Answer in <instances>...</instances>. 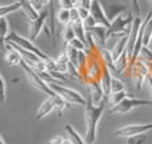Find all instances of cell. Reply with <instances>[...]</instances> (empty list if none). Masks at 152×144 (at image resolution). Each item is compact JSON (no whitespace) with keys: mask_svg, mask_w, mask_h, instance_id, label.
<instances>
[{"mask_svg":"<svg viewBox=\"0 0 152 144\" xmlns=\"http://www.w3.org/2000/svg\"><path fill=\"white\" fill-rule=\"evenodd\" d=\"M147 47H148V50H150L151 52H152V37L150 39V43H148V45H147Z\"/></svg>","mask_w":152,"mask_h":144,"instance_id":"obj_37","label":"cell"},{"mask_svg":"<svg viewBox=\"0 0 152 144\" xmlns=\"http://www.w3.org/2000/svg\"><path fill=\"white\" fill-rule=\"evenodd\" d=\"M152 129V123L147 124H128V126H124L121 128H118L113 135L118 137H131V136H137V135H143L145 132L151 131Z\"/></svg>","mask_w":152,"mask_h":144,"instance_id":"obj_7","label":"cell"},{"mask_svg":"<svg viewBox=\"0 0 152 144\" xmlns=\"http://www.w3.org/2000/svg\"><path fill=\"white\" fill-rule=\"evenodd\" d=\"M20 66L23 67L24 72H26V75H27V79L29 80V83H31L32 87H35L37 91L43 92V94H45L47 96H50V97H56V96H58V94H56V92L51 88L50 84H48L47 81H45L44 79L39 75V73L35 71V69L32 68L28 63H26V61H24V59H23V61H21Z\"/></svg>","mask_w":152,"mask_h":144,"instance_id":"obj_3","label":"cell"},{"mask_svg":"<svg viewBox=\"0 0 152 144\" xmlns=\"http://www.w3.org/2000/svg\"><path fill=\"white\" fill-rule=\"evenodd\" d=\"M47 144H50V143H47Z\"/></svg>","mask_w":152,"mask_h":144,"instance_id":"obj_41","label":"cell"},{"mask_svg":"<svg viewBox=\"0 0 152 144\" xmlns=\"http://www.w3.org/2000/svg\"><path fill=\"white\" fill-rule=\"evenodd\" d=\"M88 88H89V94H91V102L94 104H100L104 97V92L103 88L100 86V81H88Z\"/></svg>","mask_w":152,"mask_h":144,"instance_id":"obj_13","label":"cell"},{"mask_svg":"<svg viewBox=\"0 0 152 144\" xmlns=\"http://www.w3.org/2000/svg\"><path fill=\"white\" fill-rule=\"evenodd\" d=\"M56 19L60 24L63 26H68L71 24V10H66V8H60L56 13Z\"/></svg>","mask_w":152,"mask_h":144,"instance_id":"obj_22","label":"cell"},{"mask_svg":"<svg viewBox=\"0 0 152 144\" xmlns=\"http://www.w3.org/2000/svg\"><path fill=\"white\" fill-rule=\"evenodd\" d=\"M50 1H51V0H42V4H43V7H44V5H47Z\"/></svg>","mask_w":152,"mask_h":144,"instance_id":"obj_38","label":"cell"},{"mask_svg":"<svg viewBox=\"0 0 152 144\" xmlns=\"http://www.w3.org/2000/svg\"><path fill=\"white\" fill-rule=\"evenodd\" d=\"M4 59L5 61H7V64L10 67H16V66H20L21 61H23V58H21V55L18 52V51L15 50V48L12 47V45L10 44V43L5 42L4 44Z\"/></svg>","mask_w":152,"mask_h":144,"instance_id":"obj_11","label":"cell"},{"mask_svg":"<svg viewBox=\"0 0 152 144\" xmlns=\"http://www.w3.org/2000/svg\"><path fill=\"white\" fill-rule=\"evenodd\" d=\"M91 15H92V18L96 20L97 24L104 26V27H107V28L111 27V20L108 19L107 13H105V11H104V7L102 5V1H100V0H92Z\"/></svg>","mask_w":152,"mask_h":144,"instance_id":"obj_10","label":"cell"},{"mask_svg":"<svg viewBox=\"0 0 152 144\" xmlns=\"http://www.w3.org/2000/svg\"><path fill=\"white\" fill-rule=\"evenodd\" d=\"M110 67L104 63V69H103V76L100 79V86L103 88L104 92V96L108 97L111 95V81H112V76H111V71Z\"/></svg>","mask_w":152,"mask_h":144,"instance_id":"obj_14","label":"cell"},{"mask_svg":"<svg viewBox=\"0 0 152 144\" xmlns=\"http://www.w3.org/2000/svg\"><path fill=\"white\" fill-rule=\"evenodd\" d=\"M76 37V34L74 31V28H72L71 24H68V26H64V29H63V42L66 43V44H68L71 40H74Z\"/></svg>","mask_w":152,"mask_h":144,"instance_id":"obj_25","label":"cell"},{"mask_svg":"<svg viewBox=\"0 0 152 144\" xmlns=\"http://www.w3.org/2000/svg\"><path fill=\"white\" fill-rule=\"evenodd\" d=\"M132 21H134V18L127 11L123 12L121 15H119L118 18H115L111 21V27L107 29V40L112 36L119 39V37L124 36V35H128L129 31H131Z\"/></svg>","mask_w":152,"mask_h":144,"instance_id":"obj_2","label":"cell"},{"mask_svg":"<svg viewBox=\"0 0 152 144\" xmlns=\"http://www.w3.org/2000/svg\"><path fill=\"white\" fill-rule=\"evenodd\" d=\"M142 24H143V19L140 18V15L134 16V21H132V26H131V31H129L128 35V43H127V53H128L129 59L132 56V52H134V48L135 44H136V40L140 35V28H142Z\"/></svg>","mask_w":152,"mask_h":144,"instance_id":"obj_9","label":"cell"},{"mask_svg":"<svg viewBox=\"0 0 152 144\" xmlns=\"http://www.w3.org/2000/svg\"><path fill=\"white\" fill-rule=\"evenodd\" d=\"M0 29H1V42L4 43L5 39H7V36L11 34L10 24H8V21L5 18H0Z\"/></svg>","mask_w":152,"mask_h":144,"instance_id":"obj_26","label":"cell"},{"mask_svg":"<svg viewBox=\"0 0 152 144\" xmlns=\"http://www.w3.org/2000/svg\"><path fill=\"white\" fill-rule=\"evenodd\" d=\"M61 144H74V142L71 139H63V143Z\"/></svg>","mask_w":152,"mask_h":144,"instance_id":"obj_36","label":"cell"},{"mask_svg":"<svg viewBox=\"0 0 152 144\" xmlns=\"http://www.w3.org/2000/svg\"><path fill=\"white\" fill-rule=\"evenodd\" d=\"M0 81H1V104H4L5 97H7V81L3 75L0 76Z\"/></svg>","mask_w":152,"mask_h":144,"instance_id":"obj_30","label":"cell"},{"mask_svg":"<svg viewBox=\"0 0 152 144\" xmlns=\"http://www.w3.org/2000/svg\"><path fill=\"white\" fill-rule=\"evenodd\" d=\"M91 5H92V0H79L77 1V7H83V8L91 10Z\"/></svg>","mask_w":152,"mask_h":144,"instance_id":"obj_33","label":"cell"},{"mask_svg":"<svg viewBox=\"0 0 152 144\" xmlns=\"http://www.w3.org/2000/svg\"><path fill=\"white\" fill-rule=\"evenodd\" d=\"M69 66H71V63H69V60H68V56H67V53H61V55L59 56L58 59H56V67H58V72L66 75L67 77H69V76L67 75V73L69 72Z\"/></svg>","mask_w":152,"mask_h":144,"instance_id":"obj_18","label":"cell"},{"mask_svg":"<svg viewBox=\"0 0 152 144\" xmlns=\"http://www.w3.org/2000/svg\"><path fill=\"white\" fill-rule=\"evenodd\" d=\"M66 53L68 56V60L71 63V66H74L75 68L79 69V60H80V51L76 50V48L71 47V45H67L66 48Z\"/></svg>","mask_w":152,"mask_h":144,"instance_id":"obj_19","label":"cell"},{"mask_svg":"<svg viewBox=\"0 0 152 144\" xmlns=\"http://www.w3.org/2000/svg\"><path fill=\"white\" fill-rule=\"evenodd\" d=\"M59 4H60V8L72 10V8H75L76 3L74 1V0H59Z\"/></svg>","mask_w":152,"mask_h":144,"instance_id":"obj_32","label":"cell"},{"mask_svg":"<svg viewBox=\"0 0 152 144\" xmlns=\"http://www.w3.org/2000/svg\"><path fill=\"white\" fill-rule=\"evenodd\" d=\"M50 87L61 97V99H64L67 103H69V104L84 105V107H86L87 102H88V100L84 99V96L80 94V92L75 91V89H72V88H68V87L61 86V84H59V81L50 83Z\"/></svg>","mask_w":152,"mask_h":144,"instance_id":"obj_4","label":"cell"},{"mask_svg":"<svg viewBox=\"0 0 152 144\" xmlns=\"http://www.w3.org/2000/svg\"><path fill=\"white\" fill-rule=\"evenodd\" d=\"M129 35V34H128ZM128 35H124V36L119 37L118 42L115 43V45H113V48L111 50V52H112V56L113 59H118L119 56L121 55V53L124 52V51L127 50V43H128Z\"/></svg>","mask_w":152,"mask_h":144,"instance_id":"obj_15","label":"cell"},{"mask_svg":"<svg viewBox=\"0 0 152 144\" xmlns=\"http://www.w3.org/2000/svg\"><path fill=\"white\" fill-rule=\"evenodd\" d=\"M47 16H48V12H47V11H43V12H40L39 18H37L36 20H28V26H29V37H28V39L31 40V42L36 40V37L39 36L43 31L47 32L48 36L51 35L50 32H48L47 27H45Z\"/></svg>","mask_w":152,"mask_h":144,"instance_id":"obj_8","label":"cell"},{"mask_svg":"<svg viewBox=\"0 0 152 144\" xmlns=\"http://www.w3.org/2000/svg\"><path fill=\"white\" fill-rule=\"evenodd\" d=\"M129 96H131V95H128L126 91H121V92H116V94H111L107 99H108V102H110L111 104H112V107H113V105L120 104L124 99H127V97H129Z\"/></svg>","mask_w":152,"mask_h":144,"instance_id":"obj_24","label":"cell"},{"mask_svg":"<svg viewBox=\"0 0 152 144\" xmlns=\"http://www.w3.org/2000/svg\"><path fill=\"white\" fill-rule=\"evenodd\" d=\"M147 142L144 134L143 135H137V136H131L128 137V144H144Z\"/></svg>","mask_w":152,"mask_h":144,"instance_id":"obj_29","label":"cell"},{"mask_svg":"<svg viewBox=\"0 0 152 144\" xmlns=\"http://www.w3.org/2000/svg\"><path fill=\"white\" fill-rule=\"evenodd\" d=\"M104 11H105V13H107L108 19L112 21L113 19L118 18L119 15L126 12V7H124L123 4H108L107 7L104 8Z\"/></svg>","mask_w":152,"mask_h":144,"instance_id":"obj_17","label":"cell"},{"mask_svg":"<svg viewBox=\"0 0 152 144\" xmlns=\"http://www.w3.org/2000/svg\"><path fill=\"white\" fill-rule=\"evenodd\" d=\"M126 91L124 89V83L118 77H112V81H111V94H116V92H121Z\"/></svg>","mask_w":152,"mask_h":144,"instance_id":"obj_27","label":"cell"},{"mask_svg":"<svg viewBox=\"0 0 152 144\" xmlns=\"http://www.w3.org/2000/svg\"><path fill=\"white\" fill-rule=\"evenodd\" d=\"M104 102H102L100 104H94L91 102V99L87 102L86 110H84V119H86V142L88 144H94L96 142L97 137V126L99 121L104 112Z\"/></svg>","mask_w":152,"mask_h":144,"instance_id":"obj_1","label":"cell"},{"mask_svg":"<svg viewBox=\"0 0 152 144\" xmlns=\"http://www.w3.org/2000/svg\"><path fill=\"white\" fill-rule=\"evenodd\" d=\"M77 12H79V16H80L81 20H86V19H88L89 16H91V10H88V8H83V7H77Z\"/></svg>","mask_w":152,"mask_h":144,"instance_id":"obj_31","label":"cell"},{"mask_svg":"<svg viewBox=\"0 0 152 144\" xmlns=\"http://www.w3.org/2000/svg\"><path fill=\"white\" fill-rule=\"evenodd\" d=\"M128 53L127 51H124L120 56L115 60V67H113V71H118V72H123L124 69L128 67V63H127V59H128Z\"/></svg>","mask_w":152,"mask_h":144,"instance_id":"obj_21","label":"cell"},{"mask_svg":"<svg viewBox=\"0 0 152 144\" xmlns=\"http://www.w3.org/2000/svg\"><path fill=\"white\" fill-rule=\"evenodd\" d=\"M5 42H8V43H13V44L19 45V47L24 48V50L31 51V52L36 53V55L39 56V58H42L43 60H48V59H51V56H48L47 53H44L43 51H40L39 48H37L36 45L34 44V42H31L29 39H26V37L20 36L19 34H16V32H13V31H11V34L8 35L7 39H5ZM5 42H4V43H5ZM4 43H3V44H4Z\"/></svg>","mask_w":152,"mask_h":144,"instance_id":"obj_5","label":"cell"},{"mask_svg":"<svg viewBox=\"0 0 152 144\" xmlns=\"http://www.w3.org/2000/svg\"><path fill=\"white\" fill-rule=\"evenodd\" d=\"M0 144H5V140H4V137H1V139H0Z\"/></svg>","mask_w":152,"mask_h":144,"instance_id":"obj_39","label":"cell"},{"mask_svg":"<svg viewBox=\"0 0 152 144\" xmlns=\"http://www.w3.org/2000/svg\"><path fill=\"white\" fill-rule=\"evenodd\" d=\"M67 45H71V47H74V48H76V50H79V51H84V50H86V45L87 44L84 42H81L80 39L75 37V39L71 40V42H69Z\"/></svg>","mask_w":152,"mask_h":144,"instance_id":"obj_28","label":"cell"},{"mask_svg":"<svg viewBox=\"0 0 152 144\" xmlns=\"http://www.w3.org/2000/svg\"><path fill=\"white\" fill-rule=\"evenodd\" d=\"M29 3H31L32 5H34L35 8H36L37 11H40L43 8V4H42V0H29Z\"/></svg>","mask_w":152,"mask_h":144,"instance_id":"obj_34","label":"cell"},{"mask_svg":"<svg viewBox=\"0 0 152 144\" xmlns=\"http://www.w3.org/2000/svg\"><path fill=\"white\" fill-rule=\"evenodd\" d=\"M152 102L151 100H143V99H135V97L129 96L127 99H124L120 104L113 105L110 111H108V115H113V113H118V115H124V113L132 111L134 108L140 107V105H151Z\"/></svg>","mask_w":152,"mask_h":144,"instance_id":"obj_6","label":"cell"},{"mask_svg":"<svg viewBox=\"0 0 152 144\" xmlns=\"http://www.w3.org/2000/svg\"><path fill=\"white\" fill-rule=\"evenodd\" d=\"M66 131H67V134H68L69 139L74 142V144H88V143H86V140L80 136V134L76 131L71 124H66Z\"/></svg>","mask_w":152,"mask_h":144,"instance_id":"obj_20","label":"cell"},{"mask_svg":"<svg viewBox=\"0 0 152 144\" xmlns=\"http://www.w3.org/2000/svg\"><path fill=\"white\" fill-rule=\"evenodd\" d=\"M19 10H21L20 0L12 3V4H8V5H1V8H0V18H5L8 13L16 12V11H19Z\"/></svg>","mask_w":152,"mask_h":144,"instance_id":"obj_23","label":"cell"},{"mask_svg":"<svg viewBox=\"0 0 152 144\" xmlns=\"http://www.w3.org/2000/svg\"><path fill=\"white\" fill-rule=\"evenodd\" d=\"M107 29H108L107 27L97 24V26H95V27H92V28H89L87 32L92 35V37H94V40H95V43H96V45L104 47L105 40H107Z\"/></svg>","mask_w":152,"mask_h":144,"instance_id":"obj_12","label":"cell"},{"mask_svg":"<svg viewBox=\"0 0 152 144\" xmlns=\"http://www.w3.org/2000/svg\"><path fill=\"white\" fill-rule=\"evenodd\" d=\"M150 1H151V3H152V0H150Z\"/></svg>","mask_w":152,"mask_h":144,"instance_id":"obj_40","label":"cell"},{"mask_svg":"<svg viewBox=\"0 0 152 144\" xmlns=\"http://www.w3.org/2000/svg\"><path fill=\"white\" fill-rule=\"evenodd\" d=\"M131 1H132V5H134L135 11L139 12V0H131Z\"/></svg>","mask_w":152,"mask_h":144,"instance_id":"obj_35","label":"cell"},{"mask_svg":"<svg viewBox=\"0 0 152 144\" xmlns=\"http://www.w3.org/2000/svg\"><path fill=\"white\" fill-rule=\"evenodd\" d=\"M21 3V11L26 13L28 20H36L40 15V11H37L34 5L29 3V0H20Z\"/></svg>","mask_w":152,"mask_h":144,"instance_id":"obj_16","label":"cell"}]
</instances>
